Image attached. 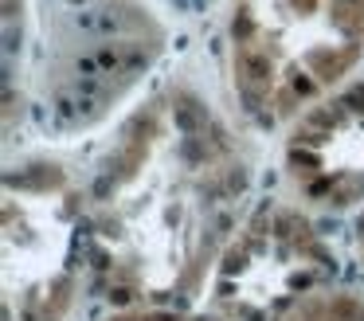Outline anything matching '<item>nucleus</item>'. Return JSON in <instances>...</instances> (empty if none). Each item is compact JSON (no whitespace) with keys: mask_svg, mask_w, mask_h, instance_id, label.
<instances>
[{"mask_svg":"<svg viewBox=\"0 0 364 321\" xmlns=\"http://www.w3.org/2000/svg\"><path fill=\"white\" fill-rule=\"evenodd\" d=\"M181 110H165L129 133L122 169L95 196V239L106 263L137 294L161 298L181 286L223 227L231 200L228 145L208 122L192 133Z\"/></svg>","mask_w":364,"mask_h":321,"instance_id":"1","label":"nucleus"},{"mask_svg":"<svg viewBox=\"0 0 364 321\" xmlns=\"http://www.w3.org/2000/svg\"><path fill=\"white\" fill-rule=\"evenodd\" d=\"M360 63L364 0H231V90L255 122H301Z\"/></svg>","mask_w":364,"mask_h":321,"instance_id":"2","label":"nucleus"},{"mask_svg":"<svg viewBox=\"0 0 364 321\" xmlns=\"http://www.w3.org/2000/svg\"><path fill=\"white\" fill-rule=\"evenodd\" d=\"M282 321H364V298L353 290H321L301 298Z\"/></svg>","mask_w":364,"mask_h":321,"instance_id":"3","label":"nucleus"}]
</instances>
